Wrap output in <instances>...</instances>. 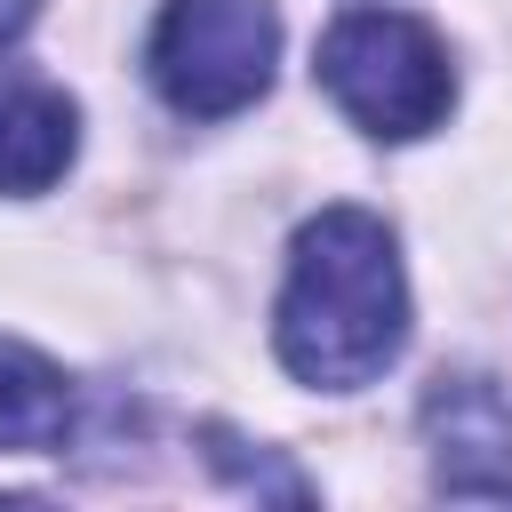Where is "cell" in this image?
Returning a JSON list of instances; mask_svg holds the SVG:
<instances>
[{
    "label": "cell",
    "mask_w": 512,
    "mask_h": 512,
    "mask_svg": "<svg viewBox=\"0 0 512 512\" xmlns=\"http://www.w3.org/2000/svg\"><path fill=\"white\" fill-rule=\"evenodd\" d=\"M272 344H280V368L320 392H352L400 360L408 280H400V248H392L384 216L320 208L296 232L288 280L272 304Z\"/></svg>",
    "instance_id": "1"
},
{
    "label": "cell",
    "mask_w": 512,
    "mask_h": 512,
    "mask_svg": "<svg viewBox=\"0 0 512 512\" xmlns=\"http://www.w3.org/2000/svg\"><path fill=\"white\" fill-rule=\"evenodd\" d=\"M320 88L336 96V112L352 128H368L384 144H408V136H432L448 120L456 64H448V40L424 16L352 8L320 40Z\"/></svg>",
    "instance_id": "2"
},
{
    "label": "cell",
    "mask_w": 512,
    "mask_h": 512,
    "mask_svg": "<svg viewBox=\"0 0 512 512\" xmlns=\"http://www.w3.org/2000/svg\"><path fill=\"white\" fill-rule=\"evenodd\" d=\"M272 56H280L272 0H168L144 40V72L184 120H224L256 104L272 88Z\"/></svg>",
    "instance_id": "3"
},
{
    "label": "cell",
    "mask_w": 512,
    "mask_h": 512,
    "mask_svg": "<svg viewBox=\"0 0 512 512\" xmlns=\"http://www.w3.org/2000/svg\"><path fill=\"white\" fill-rule=\"evenodd\" d=\"M432 464L448 488H496L512 480V408L488 376H440L424 400Z\"/></svg>",
    "instance_id": "4"
},
{
    "label": "cell",
    "mask_w": 512,
    "mask_h": 512,
    "mask_svg": "<svg viewBox=\"0 0 512 512\" xmlns=\"http://www.w3.org/2000/svg\"><path fill=\"white\" fill-rule=\"evenodd\" d=\"M80 152V104L40 80L0 64V192H48Z\"/></svg>",
    "instance_id": "5"
},
{
    "label": "cell",
    "mask_w": 512,
    "mask_h": 512,
    "mask_svg": "<svg viewBox=\"0 0 512 512\" xmlns=\"http://www.w3.org/2000/svg\"><path fill=\"white\" fill-rule=\"evenodd\" d=\"M72 432V384L48 352L0 336V448H64Z\"/></svg>",
    "instance_id": "6"
},
{
    "label": "cell",
    "mask_w": 512,
    "mask_h": 512,
    "mask_svg": "<svg viewBox=\"0 0 512 512\" xmlns=\"http://www.w3.org/2000/svg\"><path fill=\"white\" fill-rule=\"evenodd\" d=\"M32 16H40V0H0V48H8V40H16Z\"/></svg>",
    "instance_id": "7"
},
{
    "label": "cell",
    "mask_w": 512,
    "mask_h": 512,
    "mask_svg": "<svg viewBox=\"0 0 512 512\" xmlns=\"http://www.w3.org/2000/svg\"><path fill=\"white\" fill-rule=\"evenodd\" d=\"M0 512H56V504H40V496H0Z\"/></svg>",
    "instance_id": "8"
},
{
    "label": "cell",
    "mask_w": 512,
    "mask_h": 512,
    "mask_svg": "<svg viewBox=\"0 0 512 512\" xmlns=\"http://www.w3.org/2000/svg\"><path fill=\"white\" fill-rule=\"evenodd\" d=\"M464 512H512V496H488V504H464Z\"/></svg>",
    "instance_id": "9"
}]
</instances>
